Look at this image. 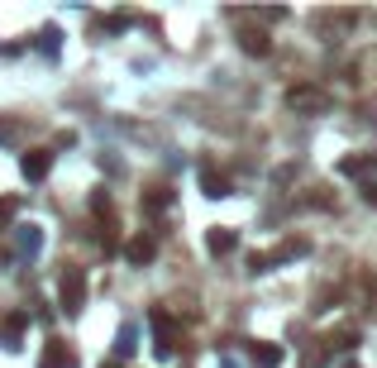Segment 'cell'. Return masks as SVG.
Wrapping results in <instances>:
<instances>
[{
  "label": "cell",
  "instance_id": "4fadbf2b",
  "mask_svg": "<svg viewBox=\"0 0 377 368\" xmlns=\"http://www.w3.org/2000/svg\"><path fill=\"white\" fill-rule=\"evenodd\" d=\"M272 263H267V254H249V272H267Z\"/></svg>",
  "mask_w": 377,
  "mask_h": 368
},
{
  "label": "cell",
  "instance_id": "6da1fadb",
  "mask_svg": "<svg viewBox=\"0 0 377 368\" xmlns=\"http://www.w3.org/2000/svg\"><path fill=\"white\" fill-rule=\"evenodd\" d=\"M58 302H63L67 316H77L81 306H86V272H81V268L63 272V282H58Z\"/></svg>",
  "mask_w": 377,
  "mask_h": 368
},
{
  "label": "cell",
  "instance_id": "ba28073f",
  "mask_svg": "<svg viewBox=\"0 0 377 368\" xmlns=\"http://www.w3.org/2000/svg\"><path fill=\"white\" fill-rule=\"evenodd\" d=\"M234 244H239V240H234V230H220V225L205 235V249H210V254H229Z\"/></svg>",
  "mask_w": 377,
  "mask_h": 368
},
{
  "label": "cell",
  "instance_id": "5b68a950",
  "mask_svg": "<svg viewBox=\"0 0 377 368\" xmlns=\"http://www.w3.org/2000/svg\"><path fill=\"white\" fill-rule=\"evenodd\" d=\"M148 320H153V335H157V344H153L157 359H172V316H167V311H153Z\"/></svg>",
  "mask_w": 377,
  "mask_h": 368
},
{
  "label": "cell",
  "instance_id": "7a4b0ae2",
  "mask_svg": "<svg viewBox=\"0 0 377 368\" xmlns=\"http://www.w3.org/2000/svg\"><path fill=\"white\" fill-rule=\"evenodd\" d=\"M286 106H291V111H306V115H320V111H330V96L315 91V86H291V91H286Z\"/></svg>",
  "mask_w": 377,
  "mask_h": 368
},
{
  "label": "cell",
  "instance_id": "5bb4252c",
  "mask_svg": "<svg viewBox=\"0 0 377 368\" xmlns=\"http://www.w3.org/2000/svg\"><path fill=\"white\" fill-rule=\"evenodd\" d=\"M363 201H377V187H373V182H368V187H363Z\"/></svg>",
  "mask_w": 377,
  "mask_h": 368
},
{
  "label": "cell",
  "instance_id": "52a82bcc",
  "mask_svg": "<svg viewBox=\"0 0 377 368\" xmlns=\"http://www.w3.org/2000/svg\"><path fill=\"white\" fill-rule=\"evenodd\" d=\"M125 258L129 263H148V258H153V240H148V235H134V240L125 244Z\"/></svg>",
  "mask_w": 377,
  "mask_h": 368
},
{
  "label": "cell",
  "instance_id": "9c48e42d",
  "mask_svg": "<svg viewBox=\"0 0 377 368\" xmlns=\"http://www.w3.org/2000/svg\"><path fill=\"white\" fill-rule=\"evenodd\" d=\"M201 192L205 196H229V182H224L215 168H201Z\"/></svg>",
  "mask_w": 377,
  "mask_h": 368
},
{
  "label": "cell",
  "instance_id": "7c38bea8",
  "mask_svg": "<svg viewBox=\"0 0 377 368\" xmlns=\"http://www.w3.org/2000/svg\"><path fill=\"white\" fill-rule=\"evenodd\" d=\"M19 249H24V254H33V249H38V230H33V225H24V235H19Z\"/></svg>",
  "mask_w": 377,
  "mask_h": 368
},
{
  "label": "cell",
  "instance_id": "9a60e30c",
  "mask_svg": "<svg viewBox=\"0 0 377 368\" xmlns=\"http://www.w3.org/2000/svg\"><path fill=\"white\" fill-rule=\"evenodd\" d=\"M348 368H358V364H348Z\"/></svg>",
  "mask_w": 377,
  "mask_h": 368
},
{
  "label": "cell",
  "instance_id": "277c9868",
  "mask_svg": "<svg viewBox=\"0 0 377 368\" xmlns=\"http://www.w3.org/2000/svg\"><path fill=\"white\" fill-rule=\"evenodd\" d=\"M48 168H53V153H48V148H29V153H24V163H19L24 182H43Z\"/></svg>",
  "mask_w": 377,
  "mask_h": 368
},
{
  "label": "cell",
  "instance_id": "8fae6325",
  "mask_svg": "<svg viewBox=\"0 0 377 368\" xmlns=\"http://www.w3.org/2000/svg\"><path fill=\"white\" fill-rule=\"evenodd\" d=\"M244 53H258V58H263L267 53V34H244Z\"/></svg>",
  "mask_w": 377,
  "mask_h": 368
},
{
  "label": "cell",
  "instance_id": "8992f818",
  "mask_svg": "<svg viewBox=\"0 0 377 368\" xmlns=\"http://www.w3.org/2000/svg\"><path fill=\"white\" fill-rule=\"evenodd\" d=\"M249 359H253V368H277V364H282V349H277V344H263V339H258V344L249 349Z\"/></svg>",
  "mask_w": 377,
  "mask_h": 368
},
{
  "label": "cell",
  "instance_id": "3957f363",
  "mask_svg": "<svg viewBox=\"0 0 377 368\" xmlns=\"http://www.w3.org/2000/svg\"><path fill=\"white\" fill-rule=\"evenodd\" d=\"M38 368H77V349L67 344V339H48L43 359H38Z\"/></svg>",
  "mask_w": 377,
  "mask_h": 368
},
{
  "label": "cell",
  "instance_id": "30bf717a",
  "mask_svg": "<svg viewBox=\"0 0 377 368\" xmlns=\"http://www.w3.org/2000/svg\"><path fill=\"white\" fill-rule=\"evenodd\" d=\"M301 254H306V240H286L267 254V263H291V258H301Z\"/></svg>",
  "mask_w": 377,
  "mask_h": 368
}]
</instances>
